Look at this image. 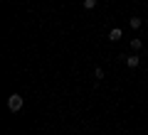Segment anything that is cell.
Wrapping results in <instances>:
<instances>
[{"mask_svg":"<svg viewBox=\"0 0 148 135\" xmlns=\"http://www.w3.org/2000/svg\"><path fill=\"white\" fill-rule=\"evenodd\" d=\"M121 37H123V30H121V27H114V30L109 32V39H111V42H119Z\"/></svg>","mask_w":148,"mask_h":135,"instance_id":"3","label":"cell"},{"mask_svg":"<svg viewBox=\"0 0 148 135\" xmlns=\"http://www.w3.org/2000/svg\"><path fill=\"white\" fill-rule=\"evenodd\" d=\"M141 25H143V20H141V17H131V20H128V27H131V30H138Z\"/></svg>","mask_w":148,"mask_h":135,"instance_id":"4","label":"cell"},{"mask_svg":"<svg viewBox=\"0 0 148 135\" xmlns=\"http://www.w3.org/2000/svg\"><path fill=\"white\" fill-rule=\"evenodd\" d=\"M141 47H143V39H136V37H133V39H131V49H133V52H138Z\"/></svg>","mask_w":148,"mask_h":135,"instance_id":"5","label":"cell"},{"mask_svg":"<svg viewBox=\"0 0 148 135\" xmlns=\"http://www.w3.org/2000/svg\"><path fill=\"white\" fill-rule=\"evenodd\" d=\"M96 3H99V0H84V7H86V10H94Z\"/></svg>","mask_w":148,"mask_h":135,"instance_id":"7","label":"cell"},{"mask_svg":"<svg viewBox=\"0 0 148 135\" xmlns=\"http://www.w3.org/2000/svg\"><path fill=\"white\" fill-rule=\"evenodd\" d=\"M8 108H10L12 113H17V111L22 108V96L20 94H12L10 98H8Z\"/></svg>","mask_w":148,"mask_h":135,"instance_id":"1","label":"cell"},{"mask_svg":"<svg viewBox=\"0 0 148 135\" xmlns=\"http://www.w3.org/2000/svg\"><path fill=\"white\" fill-rule=\"evenodd\" d=\"M138 64H141V57H138V54H131V57H126V66H128V69H136Z\"/></svg>","mask_w":148,"mask_h":135,"instance_id":"2","label":"cell"},{"mask_svg":"<svg viewBox=\"0 0 148 135\" xmlns=\"http://www.w3.org/2000/svg\"><path fill=\"white\" fill-rule=\"evenodd\" d=\"M94 79H96V81H101V79H104V69H101V66L94 69Z\"/></svg>","mask_w":148,"mask_h":135,"instance_id":"6","label":"cell"}]
</instances>
